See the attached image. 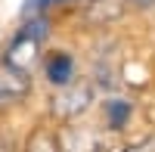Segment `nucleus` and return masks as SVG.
Segmentation results:
<instances>
[{"instance_id": "nucleus-1", "label": "nucleus", "mask_w": 155, "mask_h": 152, "mask_svg": "<svg viewBox=\"0 0 155 152\" xmlns=\"http://www.w3.org/2000/svg\"><path fill=\"white\" fill-rule=\"evenodd\" d=\"M50 12H34V16H25L22 25L9 34V41L0 50V59L6 65H16L22 71H34V62L41 59V50L50 37Z\"/></svg>"}, {"instance_id": "nucleus-2", "label": "nucleus", "mask_w": 155, "mask_h": 152, "mask_svg": "<svg viewBox=\"0 0 155 152\" xmlns=\"http://www.w3.org/2000/svg\"><path fill=\"white\" fill-rule=\"evenodd\" d=\"M93 99H96V87L90 78H78L74 84L68 87H62V90L53 93V99H50V112H53V118L59 121H78L84 115V112L93 106Z\"/></svg>"}, {"instance_id": "nucleus-3", "label": "nucleus", "mask_w": 155, "mask_h": 152, "mask_svg": "<svg viewBox=\"0 0 155 152\" xmlns=\"http://www.w3.org/2000/svg\"><path fill=\"white\" fill-rule=\"evenodd\" d=\"M59 146L62 152H109V137L99 127L68 121L59 127Z\"/></svg>"}, {"instance_id": "nucleus-4", "label": "nucleus", "mask_w": 155, "mask_h": 152, "mask_svg": "<svg viewBox=\"0 0 155 152\" xmlns=\"http://www.w3.org/2000/svg\"><path fill=\"white\" fill-rule=\"evenodd\" d=\"M41 74L47 87H53V90H62V87H68L78 81V59L71 50L65 47H56V50H47L44 59H41Z\"/></svg>"}, {"instance_id": "nucleus-5", "label": "nucleus", "mask_w": 155, "mask_h": 152, "mask_svg": "<svg viewBox=\"0 0 155 152\" xmlns=\"http://www.w3.org/2000/svg\"><path fill=\"white\" fill-rule=\"evenodd\" d=\"M31 90H34V71H22L0 59V109L25 99Z\"/></svg>"}, {"instance_id": "nucleus-6", "label": "nucleus", "mask_w": 155, "mask_h": 152, "mask_svg": "<svg viewBox=\"0 0 155 152\" xmlns=\"http://www.w3.org/2000/svg\"><path fill=\"white\" fill-rule=\"evenodd\" d=\"M102 109V124H106V134H124L130 127V118H134V103L124 96H109L99 103Z\"/></svg>"}, {"instance_id": "nucleus-7", "label": "nucleus", "mask_w": 155, "mask_h": 152, "mask_svg": "<svg viewBox=\"0 0 155 152\" xmlns=\"http://www.w3.org/2000/svg\"><path fill=\"white\" fill-rule=\"evenodd\" d=\"M22 152H62V146H59V127L37 124V127L28 134Z\"/></svg>"}, {"instance_id": "nucleus-8", "label": "nucleus", "mask_w": 155, "mask_h": 152, "mask_svg": "<svg viewBox=\"0 0 155 152\" xmlns=\"http://www.w3.org/2000/svg\"><path fill=\"white\" fill-rule=\"evenodd\" d=\"M68 0H25L22 3V19L25 16H34V12H50L53 6H62Z\"/></svg>"}, {"instance_id": "nucleus-9", "label": "nucleus", "mask_w": 155, "mask_h": 152, "mask_svg": "<svg viewBox=\"0 0 155 152\" xmlns=\"http://www.w3.org/2000/svg\"><path fill=\"white\" fill-rule=\"evenodd\" d=\"M118 152H155V140H152V137H143V140H137V143L121 146Z\"/></svg>"}, {"instance_id": "nucleus-10", "label": "nucleus", "mask_w": 155, "mask_h": 152, "mask_svg": "<svg viewBox=\"0 0 155 152\" xmlns=\"http://www.w3.org/2000/svg\"><path fill=\"white\" fill-rule=\"evenodd\" d=\"M127 9H137V12L155 9V0H127Z\"/></svg>"}]
</instances>
